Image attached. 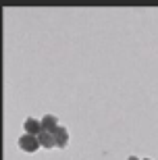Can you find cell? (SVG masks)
<instances>
[{
    "label": "cell",
    "mask_w": 158,
    "mask_h": 160,
    "mask_svg": "<svg viewBox=\"0 0 158 160\" xmlns=\"http://www.w3.org/2000/svg\"><path fill=\"white\" fill-rule=\"evenodd\" d=\"M19 148L25 150V152H35V150L40 148V139H38V137H33V135H27V133H25V135L19 139Z\"/></svg>",
    "instance_id": "obj_1"
},
{
    "label": "cell",
    "mask_w": 158,
    "mask_h": 160,
    "mask_svg": "<svg viewBox=\"0 0 158 160\" xmlns=\"http://www.w3.org/2000/svg\"><path fill=\"white\" fill-rule=\"evenodd\" d=\"M25 131H27V135H33V137H38V135L42 133V121L27 119V121H25Z\"/></svg>",
    "instance_id": "obj_3"
},
{
    "label": "cell",
    "mask_w": 158,
    "mask_h": 160,
    "mask_svg": "<svg viewBox=\"0 0 158 160\" xmlns=\"http://www.w3.org/2000/svg\"><path fill=\"white\" fill-rule=\"evenodd\" d=\"M56 129H59V121H56V117L46 114V117L42 119V131H46V133H54Z\"/></svg>",
    "instance_id": "obj_2"
},
{
    "label": "cell",
    "mask_w": 158,
    "mask_h": 160,
    "mask_svg": "<svg viewBox=\"0 0 158 160\" xmlns=\"http://www.w3.org/2000/svg\"><path fill=\"white\" fill-rule=\"evenodd\" d=\"M146 160H148V158H146Z\"/></svg>",
    "instance_id": "obj_7"
},
{
    "label": "cell",
    "mask_w": 158,
    "mask_h": 160,
    "mask_svg": "<svg viewBox=\"0 0 158 160\" xmlns=\"http://www.w3.org/2000/svg\"><path fill=\"white\" fill-rule=\"evenodd\" d=\"M129 160H140V158H135V156H131V158H129Z\"/></svg>",
    "instance_id": "obj_6"
},
{
    "label": "cell",
    "mask_w": 158,
    "mask_h": 160,
    "mask_svg": "<svg viewBox=\"0 0 158 160\" xmlns=\"http://www.w3.org/2000/svg\"><path fill=\"white\" fill-rule=\"evenodd\" d=\"M54 142H56L59 148H64V146H67V142H69V133H67L64 127H59V129L54 131Z\"/></svg>",
    "instance_id": "obj_4"
},
{
    "label": "cell",
    "mask_w": 158,
    "mask_h": 160,
    "mask_svg": "<svg viewBox=\"0 0 158 160\" xmlns=\"http://www.w3.org/2000/svg\"><path fill=\"white\" fill-rule=\"evenodd\" d=\"M38 139H40V146H44V148H52V146H56V142H54V133L42 131L40 135H38Z\"/></svg>",
    "instance_id": "obj_5"
}]
</instances>
